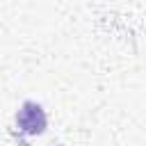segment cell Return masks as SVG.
<instances>
[{"mask_svg":"<svg viewBox=\"0 0 146 146\" xmlns=\"http://www.w3.org/2000/svg\"><path fill=\"white\" fill-rule=\"evenodd\" d=\"M16 125L21 132L30 135V137H36L46 130V112L39 103L34 100H25L21 105V110L16 112Z\"/></svg>","mask_w":146,"mask_h":146,"instance_id":"obj_1","label":"cell"}]
</instances>
